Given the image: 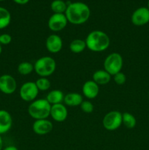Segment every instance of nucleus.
Masks as SVG:
<instances>
[{
    "label": "nucleus",
    "mask_w": 149,
    "mask_h": 150,
    "mask_svg": "<svg viewBox=\"0 0 149 150\" xmlns=\"http://www.w3.org/2000/svg\"><path fill=\"white\" fill-rule=\"evenodd\" d=\"M45 99L51 105L62 103V102H64V95L62 91L59 89H53L48 92Z\"/></svg>",
    "instance_id": "nucleus-18"
},
{
    "label": "nucleus",
    "mask_w": 149,
    "mask_h": 150,
    "mask_svg": "<svg viewBox=\"0 0 149 150\" xmlns=\"http://www.w3.org/2000/svg\"><path fill=\"white\" fill-rule=\"evenodd\" d=\"M67 4L63 0H53L51 4V9L54 13H65Z\"/></svg>",
    "instance_id": "nucleus-22"
},
{
    "label": "nucleus",
    "mask_w": 149,
    "mask_h": 150,
    "mask_svg": "<svg viewBox=\"0 0 149 150\" xmlns=\"http://www.w3.org/2000/svg\"><path fill=\"white\" fill-rule=\"evenodd\" d=\"M68 21L64 13H53L49 18L48 26L52 32H58L67 26Z\"/></svg>",
    "instance_id": "nucleus-8"
},
{
    "label": "nucleus",
    "mask_w": 149,
    "mask_h": 150,
    "mask_svg": "<svg viewBox=\"0 0 149 150\" xmlns=\"http://www.w3.org/2000/svg\"><path fill=\"white\" fill-rule=\"evenodd\" d=\"M86 48L93 52H102L108 48L110 39L105 32L100 30H93L86 37Z\"/></svg>",
    "instance_id": "nucleus-2"
},
{
    "label": "nucleus",
    "mask_w": 149,
    "mask_h": 150,
    "mask_svg": "<svg viewBox=\"0 0 149 150\" xmlns=\"http://www.w3.org/2000/svg\"><path fill=\"white\" fill-rule=\"evenodd\" d=\"M80 106L82 111L86 114H91L93 111V103L89 100H83Z\"/></svg>",
    "instance_id": "nucleus-25"
},
{
    "label": "nucleus",
    "mask_w": 149,
    "mask_h": 150,
    "mask_svg": "<svg viewBox=\"0 0 149 150\" xmlns=\"http://www.w3.org/2000/svg\"><path fill=\"white\" fill-rule=\"evenodd\" d=\"M53 128V123L48 119L35 120L32 125V130L39 136H45L52 131Z\"/></svg>",
    "instance_id": "nucleus-11"
},
{
    "label": "nucleus",
    "mask_w": 149,
    "mask_h": 150,
    "mask_svg": "<svg viewBox=\"0 0 149 150\" xmlns=\"http://www.w3.org/2000/svg\"><path fill=\"white\" fill-rule=\"evenodd\" d=\"M50 116L53 120L58 122H62L67 120L68 117V111L65 105L62 103L51 105Z\"/></svg>",
    "instance_id": "nucleus-12"
},
{
    "label": "nucleus",
    "mask_w": 149,
    "mask_h": 150,
    "mask_svg": "<svg viewBox=\"0 0 149 150\" xmlns=\"http://www.w3.org/2000/svg\"><path fill=\"white\" fill-rule=\"evenodd\" d=\"M5 1V0H0V1Z\"/></svg>",
    "instance_id": "nucleus-33"
},
{
    "label": "nucleus",
    "mask_w": 149,
    "mask_h": 150,
    "mask_svg": "<svg viewBox=\"0 0 149 150\" xmlns=\"http://www.w3.org/2000/svg\"><path fill=\"white\" fill-rule=\"evenodd\" d=\"M34 70V64L29 62H23L18 66V72L22 76H27Z\"/></svg>",
    "instance_id": "nucleus-23"
},
{
    "label": "nucleus",
    "mask_w": 149,
    "mask_h": 150,
    "mask_svg": "<svg viewBox=\"0 0 149 150\" xmlns=\"http://www.w3.org/2000/svg\"><path fill=\"white\" fill-rule=\"evenodd\" d=\"M11 22V14L8 10L0 7V29L6 28Z\"/></svg>",
    "instance_id": "nucleus-20"
},
{
    "label": "nucleus",
    "mask_w": 149,
    "mask_h": 150,
    "mask_svg": "<svg viewBox=\"0 0 149 150\" xmlns=\"http://www.w3.org/2000/svg\"><path fill=\"white\" fill-rule=\"evenodd\" d=\"M39 93V89L37 87L35 82L28 81L23 83L19 90V95L22 100L26 102H32L36 100Z\"/></svg>",
    "instance_id": "nucleus-7"
},
{
    "label": "nucleus",
    "mask_w": 149,
    "mask_h": 150,
    "mask_svg": "<svg viewBox=\"0 0 149 150\" xmlns=\"http://www.w3.org/2000/svg\"><path fill=\"white\" fill-rule=\"evenodd\" d=\"M13 125V118L6 110H0V135L7 133Z\"/></svg>",
    "instance_id": "nucleus-15"
},
{
    "label": "nucleus",
    "mask_w": 149,
    "mask_h": 150,
    "mask_svg": "<svg viewBox=\"0 0 149 150\" xmlns=\"http://www.w3.org/2000/svg\"><path fill=\"white\" fill-rule=\"evenodd\" d=\"M113 80L115 83L118 85H123L125 83L126 81H127V76L122 72H119V73H116L113 76Z\"/></svg>",
    "instance_id": "nucleus-26"
},
{
    "label": "nucleus",
    "mask_w": 149,
    "mask_h": 150,
    "mask_svg": "<svg viewBox=\"0 0 149 150\" xmlns=\"http://www.w3.org/2000/svg\"><path fill=\"white\" fill-rule=\"evenodd\" d=\"M1 52H2V47H1V44H0V54H1Z\"/></svg>",
    "instance_id": "nucleus-31"
},
{
    "label": "nucleus",
    "mask_w": 149,
    "mask_h": 150,
    "mask_svg": "<svg viewBox=\"0 0 149 150\" xmlns=\"http://www.w3.org/2000/svg\"><path fill=\"white\" fill-rule=\"evenodd\" d=\"M148 10H149V0H148Z\"/></svg>",
    "instance_id": "nucleus-32"
},
{
    "label": "nucleus",
    "mask_w": 149,
    "mask_h": 150,
    "mask_svg": "<svg viewBox=\"0 0 149 150\" xmlns=\"http://www.w3.org/2000/svg\"><path fill=\"white\" fill-rule=\"evenodd\" d=\"M83 101V97L77 92H70L64 95V103L66 105H68V106H79Z\"/></svg>",
    "instance_id": "nucleus-16"
},
{
    "label": "nucleus",
    "mask_w": 149,
    "mask_h": 150,
    "mask_svg": "<svg viewBox=\"0 0 149 150\" xmlns=\"http://www.w3.org/2000/svg\"><path fill=\"white\" fill-rule=\"evenodd\" d=\"M69 23L74 25L83 24L89 20L91 10L89 6L81 1H75L67 5L65 12Z\"/></svg>",
    "instance_id": "nucleus-1"
},
{
    "label": "nucleus",
    "mask_w": 149,
    "mask_h": 150,
    "mask_svg": "<svg viewBox=\"0 0 149 150\" xmlns=\"http://www.w3.org/2000/svg\"><path fill=\"white\" fill-rule=\"evenodd\" d=\"M12 37L9 34H2L0 35V44L8 45L11 42Z\"/></svg>",
    "instance_id": "nucleus-27"
},
{
    "label": "nucleus",
    "mask_w": 149,
    "mask_h": 150,
    "mask_svg": "<svg viewBox=\"0 0 149 150\" xmlns=\"http://www.w3.org/2000/svg\"><path fill=\"white\" fill-rule=\"evenodd\" d=\"M148 95H149V93H148Z\"/></svg>",
    "instance_id": "nucleus-35"
},
{
    "label": "nucleus",
    "mask_w": 149,
    "mask_h": 150,
    "mask_svg": "<svg viewBox=\"0 0 149 150\" xmlns=\"http://www.w3.org/2000/svg\"><path fill=\"white\" fill-rule=\"evenodd\" d=\"M45 47L51 54H57L62 49L63 41L61 37L57 35H51L47 38Z\"/></svg>",
    "instance_id": "nucleus-13"
},
{
    "label": "nucleus",
    "mask_w": 149,
    "mask_h": 150,
    "mask_svg": "<svg viewBox=\"0 0 149 150\" xmlns=\"http://www.w3.org/2000/svg\"><path fill=\"white\" fill-rule=\"evenodd\" d=\"M37 87L39 91H47L51 86V81L46 77H39L35 82Z\"/></svg>",
    "instance_id": "nucleus-24"
},
{
    "label": "nucleus",
    "mask_w": 149,
    "mask_h": 150,
    "mask_svg": "<svg viewBox=\"0 0 149 150\" xmlns=\"http://www.w3.org/2000/svg\"><path fill=\"white\" fill-rule=\"evenodd\" d=\"M131 21L137 26H144L149 23V10L148 7H141L133 12L131 16Z\"/></svg>",
    "instance_id": "nucleus-10"
},
{
    "label": "nucleus",
    "mask_w": 149,
    "mask_h": 150,
    "mask_svg": "<svg viewBox=\"0 0 149 150\" xmlns=\"http://www.w3.org/2000/svg\"><path fill=\"white\" fill-rule=\"evenodd\" d=\"M17 89V82L13 76L4 74L0 76V91L5 95H11Z\"/></svg>",
    "instance_id": "nucleus-9"
},
{
    "label": "nucleus",
    "mask_w": 149,
    "mask_h": 150,
    "mask_svg": "<svg viewBox=\"0 0 149 150\" xmlns=\"http://www.w3.org/2000/svg\"><path fill=\"white\" fill-rule=\"evenodd\" d=\"M3 149V141L1 139V136L0 135V150H2Z\"/></svg>",
    "instance_id": "nucleus-30"
},
{
    "label": "nucleus",
    "mask_w": 149,
    "mask_h": 150,
    "mask_svg": "<svg viewBox=\"0 0 149 150\" xmlns=\"http://www.w3.org/2000/svg\"><path fill=\"white\" fill-rule=\"evenodd\" d=\"M102 125L107 130H116L122 125V114L118 111H111L107 113L102 120Z\"/></svg>",
    "instance_id": "nucleus-6"
},
{
    "label": "nucleus",
    "mask_w": 149,
    "mask_h": 150,
    "mask_svg": "<svg viewBox=\"0 0 149 150\" xmlns=\"http://www.w3.org/2000/svg\"><path fill=\"white\" fill-rule=\"evenodd\" d=\"M122 124L127 129H133L136 126L137 120L133 114L129 112H125L122 114Z\"/></svg>",
    "instance_id": "nucleus-21"
},
{
    "label": "nucleus",
    "mask_w": 149,
    "mask_h": 150,
    "mask_svg": "<svg viewBox=\"0 0 149 150\" xmlns=\"http://www.w3.org/2000/svg\"><path fill=\"white\" fill-rule=\"evenodd\" d=\"M82 92L83 95L88 99H94L99 95V85L93 80H89L83 83Z\"/></svg>",
    "instance_id": "nucleus-14"
},
{
    "label": "nucleus",
    "mask_w": 149,
    "mask_h": 150,
    "mask_svg": "<svg viewBox=\"0 0 149 150\" xmlns=\"http://www.w3.org/2000/svg\"><path fill=\"white\" fill-rule=\"evenodd\" d=\"M14 2H15L16 4H21V5H23V4H27L29 1V0H13Z\"/></svg>",
    "instance_id": "nucleus-28"
},
{
    "label": "nucleus",
    "mask_w": 149,
    "mask_h": 150,
    "mask_svg": "<svg viewBox=\"0 0 149 150\" xmlns=\"http://www.w3.org/2000/svg\"><path fill=\"white\" fill-rule=\"evenodd\" d=\"M51 105L45 98L34 100L28 108V113L35 120L48 119L51 114Z\"/></svg>",
    "instance_id": "nucleus-3"
},
{
    "label": "nucleus",
    "mask_w": 149,
    "mask_h": 150,
    "mask_svg": "<svg viewBox=\"0 0 149 150\" xmlns=\"http://www.w3.org/2000/svg\"><path fill=\"white\" fill-rule=\"evenodd\" d=\"M124 64L123 57L119 53L113 52L107 56L104 61V70L113 76L121 71Z\"/></svg>",
    "instance_id": "nucleus-5"
},
{
    "label": "nucleus",
    "mask_w": 149,
    "mask_h": 150,
    "mask_svg": "<svg viewBox=\"0 0 149 150\" xmlns=\"http://www.w3.org/2000/svg\"><path fill=\"white\" fill-rule=\"evenodd\" d=\"M2 150H18V148L15 146H8L7 147L2 149Z\"/></svg>",
    "instance_id": "nucleus-29"
},
{
    "label": "nucleus",
    "mask_w": 149,
    "mask_h": 150,
    "mask_svg": "<svg viewBox=\"0 0 149 150\" xmlns=\"http://www.w3.org/2000/svg\"><path fill=\"white\" fill-rule=\"evenodd\" d=\"M148 120H149V116H148Z\"/></svg>",
    "instance_id": "nucleus-34"
},
{
    "label": "nucleus",
    "mask_w": 149,
    "mask_h": 150,
    "mask_svg": "<svg viewBox=\"0 0 149 150\" xmlns=\"http://www.w3.org/2000/svg\"><path fill=\"white\" fill-rule=\"evenodd\" d=\"M86 48V41L81 39H74L70 42V49L74 54H80Z\"/></svg>",
    "instance_id": "nucleus-19"
},
{
    "label": "nucleus",
    "mask_w": 149,
    "mask_h": 150,
    "mask_svg": "<svg viewBox=\"0 0 149 150\" xmlns=\"http://www.w3.org/2000/svg\"><path fill=\"white\" fill-rule=\"evenodd\" d=\"M111 75L105 70H98L93 74V81L98 85L108 84L111 80Z\"/></svg>",
    "instance_id": "nucleus-17"
},
{
    "label": "nucleus",
    "mask_w": 149,
    "mask_h": 150,
    "mask_svg": "<svg viewBox=\"0 0 149 150\" xmlns=\"http://www.w3.org/2000/svg\"><path fill=\"white\" fill-rule=\"evenodd\" d=\"M56 61L49 56L40 57L34 64V70L39 77H48L55 72Z\"/></svg>",
    "instance_id": "nucleus-4"
}]
</instances>
